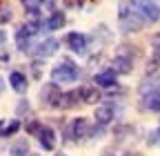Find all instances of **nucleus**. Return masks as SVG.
<instances>
[{
    "instance_id": "nucleus-1",
    "label": "nucleus",
    "mask_w": 160,
    "mask_h": 156,
    "mask_svg": "<svg viewBox=\"0 0 160 156\" xmlns=\"http://www.w3.org/2000/svg\"><path fill=\"white\" fill-rule=\"evenodd\" d=\"M118 23L125 34H138L145 27V18L140 16L136 0H120L118 5Z\"/></svg>"
},
{
    "instance_id": "nucleus-2",
    "label": "nucleus",
    "mask_w": 160,
    "mask_h": 156,
    "mask_svg": "<svg viewBox=\"0 0 160 156\" xmlns=\"http://www.w3.org/2000/svg\"><path fill=\"white\" fill-rule=\"evenodd\" d=\"M80 78V67L71 60H62L51 67V81L56 85H71Z\"/></svg>"
},
{
    "instance_id": "nucleus-3",
    "label": "nucleus",
    "mask_w": 160,
    "mask_h": 156,
    "mask_svg": "<svg viewBox=\"0 0 160 156\" xmlns=\"http://www.w3.org/2000/svg\"><path fill=\"white\" fill-rule=\"evenodd\" d=\"M89 118H85V116H78V118L69 121L67 127H65V141L69 143H82L85 138H89Z\"/></svg>"
},
{
    "instance_id": "nucleus-4",
    "label": "nucleus",
    "mask_w": 160,
    "mask_h": 156,
    "mask_svg": "<svg viewBox=\"0 0 160 156\" xmlns=\"http://www.w3.org/2000/svg\"><path fill=\"white\" fill-rule=\"evenodd\" d=\"M40 103H42V107H47V109H56V107H60V96H62V89H60V85H56L53 81L51 83H47V85H42L40 87Z\"/></svg>"
},
{
    "instance_id": "nucleus-5",
    "label": "nucleus",
    "mask_w": 160,
    "mask_h": 156,
    "mask_svg": "<svg viewBox=\"0 0 160 156\" xmlns=\"http://www.w3.org/2000/svg\"><path fill=\"white\" fill-rule=\"evenodd\" d=\"M118 114H120V105H118L116 101H107V103H102V105H98V107H96V112H93L96 123L105 125V127L118 118Z\"/></svg>"
},
{
    "instance_id": "nucleus-6",
    "label": "nucleus",
    "mask_w": 160,
    "mask_h": 156,
    "mask_svg": "<svg viewBox=\"0 0 160 156\" xmlns=\"http://www.w3.org/2000/svg\"><path fill=\"white\" fill-rule=\"evenodd\" d=\"M136 7L140 16L145 18V23H158L160 20V7L156 0H136Z\"/></svg>"
},
{
    "instance_id": "nucleus-7",
    "label": "nucleus",
    "mask_w": 160,
    "mask_h": 156,
    "mask_svg": "<svg viewBox=\"0 0 160 156\" xmlns=\"http://www.w3.org/2000/svg\"><path fill=\"white\" fill-rule=\"evenodd\" d=\"M93 83L98 89H118V74L111 67H107L93 76Z\"/></svg>"
},
{
    "instance_id": "nucleus-8",
    "label": "nucleus",
    "mask_w": 160,
    "mask_h": 156,
    "mask_svg": "<svg viewBox=\"0 0 160 156\" xmlns=\"http://www.w3.org/2000/svg\"><path fill=\"white\" fill-rule=\"evenodd\" d=\"M65 40H67V45H69V49H71L73 54H78V56L87 54V47H89V36L80 34V31H69Z\"/></svg>"
},
{
    "instance_id": "nucleus-9",
    "label": "nucleus",
    "mask_w": 160,
    "mask_h": 156,
    "mask_svg": "<svg viewBox=\"0 0 160 156\" xmlns=\"http://www.w3.org/2000/svg\"><path fill=\"white\" fill-rule=\"evenodd\" d=\"M36 138H38V145L42 147L45 152H53V149H56V141H58V136H56V129H53V127L42 125V127L38 129Z\"/></svg>"
},
{
    "instance_id": "nucleus-10",
    "label": "nucleus",
    "mask_w": 160,
    "mask_h": 156,
    "mask_svg": "<svg viewBox=\"0 0 160 156\" xmlns=\"http://www.w3.org/2000/svg\"><path fill=\"white\" fill-rule=\"evenodd\" d=\"M31 49H33V54H36L38 58H51V56L58 54L60 43H58V38H45L42 43H38V45L31 47Z\"/></svg>"
},
{
    "instance_id": "nucleus-11",
    "label": "nucleus",
    "mask_w": 160,
    "mask_h": 156,
    "mask_svg": "<svg viewBox=\"0 0 160 156\" xmlns=\"http://www.w3.org/2000/svg\"><path fill=\"white\" fill-rule=\"evenodd\" d=\"M111 69L116 74H131L133 71V56H127L125 51H118L111 60Z\"/></svg>"
},
{
    "instance_id": "nucleus-12",
    "label": "nucleus",
    "mask_w": 160,
    "mask_h": 156,
    "mask_svg": "<svg viewBox=\"0 0 160 156\" xmlns=\"http://www.w3.org/2000/svg\"><path fill=\"white\" fill-rule=\"evenodd\" d=\"M33 31L29 29V25H22V27H18V31H16V47L22 51V54H27V51H31V40H33Z\"/></svg>"
},
{
    "instance_id": "nucleus-13",
    "label": "nucleus",
    "mask_w": 160,
    "mask_h": 156,
    "mask_svg": "<svg viewBox=\"0 0 160 156\" xmlns=\"http://www.w3.org/2000/svg\"><path fill=\"white\" fill-rule=\"evenodd\" d=\"M140 107L145 112H153V114L160 112V87H156V89L140 96Z\"/></svg>"
},
{
    "instance_id": "nucleus-14",
    "label": "nucleus",
    "mask_w": 160,
    "mask_h": 156,
    "mask_svg": "<svg viewBox=\"0 0 160 156\" xmlns=\"http://www.w3.org/2000/svg\"><path fill=\"white\" fill-rule=\"evenodd\" d=\"M65 25H67V16H65V11H60V9H53L49 13V18L45 20L47 31H58V29H62Z\"/></svg>"
},
{
    "instance_id": "nucleus-15",
    "label": "nucleus",
    "mask_w": 160,
    "mask_h": 156,
    "mask_svg": "<svg viewBox=\"0 0 160 156\" xmlns=\"http://www.w3.org/2000/svg\"><path fill=\"white\" fill-rule=\"evenodd\" d=\"M9 85L16 94H25L29 89V78L22 74V71H11L9 74Z\"/></svg>"
},
{
    "instance_id": "nucleus-16",
    "label": "nucleus",
    "mask_w": 160,
    "mask_h": 156,
    "mask_svg": "<svg viewBox=\"0 0 160 156\" xmlns=\"http://www.w3.org/2000/svg\"><path fill=\"white\" fill-rule=\"evenodd\" d=\"M78 96H80V103H85V105H91V103H98L100 101V89L93 85H82V87H78Z\"/></svg>"
},
{
    "instance_id": "nucleus-17",
    "label": "nucleus",
    "mask_w": 160,
    "mask_h": 156,
    "mask_svg": "<svg viewBox=\"0 0 160 156\" xmlns=\"http://www.w3.org/2000/svg\"><path fill=\"white\" fill-rule=\"evenodd\" d=\"M76 105H82L80 103V96H78V89L62 91V96H60V109H73Z\"/></svg>"
},
{
    "instance_id": "nucleus-18",
    "label": "nucleus",
    "mask_w": 160,
    "mask_h": 156,
    "mask_svg": "<svg viewBox=\"0 0 160 156\" xmlns=\"http://www.w3.org/2000/svg\"><path fill=\"white\" fill-rule=\"evenodd\" d=\"M158 63H160V34H153V38H151V63H149V71H156Z\"/></svg>"
},
{
    "instance_id": "nucleus-19",
    "label": "nucleus",
    "mask_w": 160,
    "mask_h": 156,
    "mask_svg": "<svg viewBox=\"0 0 160 156\" xmlns=\"http://www.w3.org/2000/svg\"><path fill=\"white\" fill-rule=\"evenodd\" d=\"M11 156H29V141L27 138H18L11 147H9Z\"/></svg>"
},
{
    "instance_id": "nucleus-20",
    "label": "nucleus",
    "mask_w": 160,
    "mask_h": 156,
    "mask_svg": "<svg viewBox=\"0 0 160 156\" xmlns=\"http://www.w3.org/2000/svg\"><path fill=\"white\" fill-rule=\"evenodd\" d=\"M156 87H160V78H145L142 85L138 87V91H140V96H142V94H147V91H151Z\"/></svg>"
},
{
    "instance_id": "nucleus-21",
    "label": "nucleus",
    "mask_w": 160,
    "mask_h": 156,
    "mask_svg": "<svg viewBox=\"0 0 160 156\" xmlns=\"http://www.w3.org/2000/svg\"><path fill=\"white\" fill-rule=\"evenodd\" d=\"M11 18H13L11 5L2 3V5H0V25H7V23H11Z\"/></svg>"
},
{
    "instance_id": "nucleus-22",
    "label": "nucleus",
    "mask_w": 160,
    "mask_h": 156,
    "mask_svg": "<svg viewBox=\"0 0 160 156\" xmlns=\"http://www.w3.org/2000/svg\"><path fill=\"white\" fill-rule=\"evenodd\" d=\"M20 127H22V123H20V118H13V121H9L7 125H5V132H2V136L7 138V136H13Z\"/></svg>"
},
{
    "instance_id": "nucleus-23",
    "label": "nucleus",
    "mask_w": 160,
    "mask_h": 156,
    "mask_svg": "<svg viewBox=\"0 0 160 156\" xmlns=\"http://www.w3.org/2000/svg\"><path fill=\"white\" fill-rule=\"evenodd\" d=\"M29 112H31V105H29V101H27V98H22V101L16 105V114H18V116H27Z\"/></svg>"
},
{
    "instance_id": "nucleus-24",
    "label": "nucleus",
    "mask_w": 160,
    "mask_h": 156,
    "mask_svg": "<svg viewBox=\"0 0 160 156\" xmlns=\"http://www.w3.org/2000/svg\"><path fill=\"white\" fill-rule=\"evenodd\" d=\"M149 145H160V127H156L151 134H149V141H147Z\"/></svg>"
},
{
    "instance_id": "nucleus-25",
    "label": "nucleus",
    "mask_w": 160,
    "mask_h": 156,
    "mask_svg": "<svg viewBox=\"0 0 160 156\" xmlns=\"http://www.w3.org/2000/svg\"><path fill=\"white\" fill-rule=\"evenodd\" d=\"M40 127H42V125H40V123H38V121H33V123H29V125H27V132H29V134H33V136H36V134H38V129H40Z\"/></svg>"
},
{
    "instance_id": "nucleus-26",
    "label": "nucleus",
    "mask_w": 160,
    "mask_h": 156,
    "mask_svg": "<svg viewBox=\"0 0 160 156\" xmlns=\"http://www.w3.org/2000/svg\"><path fill=\"white\" fill-rule=\"evenodd\" d=\"M5 125H7V121H5V118H0V138H2V132H5Z\"/></svg>"
},
{
    "instance_id": "nucleus-27",
    "label": "nucleus",
    "mask_w": 160,
    "mask_h": 156,
    "mask_svg": "<svg viewBox=\"0 0 160 156\" xmlns=\"http://www.w3.org/2000/svg\"><path fill=\"white\" fill-rule=\"evenodd\" d=\"M5 94V81H2V76H0V96Z\"/></svg>"
},
{
    "instance_id": "nucleus-28",
    "label": "nucleus",
    "mask_w": 160,
    "mask_h": 156,
    "mask_svg": "<svg viewBox=\"0 0 160 156\" xmlns=\"http://www.w3.org/2000/svg\"><path fill=\"white\" fill-rule=\"evenodd\" d=\"M5 40H7V34H5V31H0V43H5Z\"/></svg>"
},
{
    "instance_id": "nucleus-29",
    "label": "nucleus",
    "mask_w": 160,
    "mask_h": 156,
    "mask_svg": "<svg viewBox=\"0 0 160 156\" xmlns=\"http://www.w3.org/2000/svg\"><path fill=\"white\" fill-rule=\"evenodd\" d=\"M102 156H116V154H113V152H109V149H105V152H102Z\"/></svg>"
},
{
    "instance_id": "nucleus-30",
    "label": "nucleus",
    "mask_w": 160,
    "mask_h": 156,
    "mask_svg": "<svg viewBox=\"0 0 160 156\" xmlns=\"http://www.w3.org/2000/svg\"><path fill=\"white\" fill-rule=\"evenodd\" d=\"M56 156H67V154H56Z\"/></svg>"
}]
</instances>
